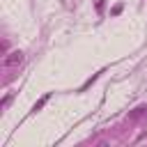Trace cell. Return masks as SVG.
Returning a JSON list of instances; mask_svg holds the SVG:
<instances>
[{"mask_svg":"<svg viewBox=\"0 0 147 147\" xmlns=\"http://www.w3.org/2000/svg\"><path fill=\"white\" fill-rule=\"evenodd\" d=\"M21 62H23L21 51H14V53H9V57H5V67H14V64H21Z\"/></svg>","mask_w":147,"mask_h":147,"instance_id":"obj_1","label":"cell"}]
</instances>
